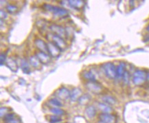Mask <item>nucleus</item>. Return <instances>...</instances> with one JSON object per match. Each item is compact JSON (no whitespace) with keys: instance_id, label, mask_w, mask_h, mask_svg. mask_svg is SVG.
<instances>
[{"instance_id":"nucleus-1","label":"nucleus","mask_w":149,"mask_h":123,"mask_svg":"<svg viewBox=\"0 0 149 123\" xmlns=\"http://www.w3.org/2000/svg\"><path fill=\"white\" fill-rule=\"evenodd\" d=\"M101 70L107 78L114 80L116 78V66L111 62H107L101 65Z\"/></svg>"},{"instance_id":"nucleus-2","label":"nucleus","mask_w":149,"mask_h":123,"mask_svg":"<svg viewBox=\"0 0 149 123\" xmlns=\"http://www.w3.org/2000/svg\"><path fill=\"white\" fill-rule=\"evenodd\" d=\"M43 9L49 11V12L52 13V14L55 17H64L68 16L69 14L67 9L64 8L58 7L57 6H53L51 4H48V3H44L43 5Z\"/></svg>"},{"instance_id":"nucleus-3","label":"nucleus","mask_w":149,"mask_h":123,"mask_svg":"<svg viewBox=\"0 0 149 123\" xmlns=\"http://www.w3.org/2000/svg\"><path fill=\"white\" fill-rule=\"evenodd\" d=\"M146 72L145 70H139L137 69L135 70V72L133 73L132 76V82L136 86L143 85L146 81Z\"/></svg>"},{"instance_id":"nucleus-4","label":"nucleus","mask_w":149,"mask_h":123,"mask_svg":"<svg viewBox=\"0 0 149 123\" xmlns=\"http://www.w3.org/2000/svg\"><path fill=\"white\" fill-rule=\"evenodd\" d=\"M85 87L88 91L95 95H100L104 92V87L98 81L87 82Z\"/></svg>"},{"instance_id":"nucleus-5","label":"nucleus","mask_w":149,"mask_h":123,"mask_svg":"<svg viewBox=\"0 0 149 123\" xmlns=\"http://www.w3.org/2000/svg\"><path fill=\"white\" fill-rule=\"evenodd\" d=\"M47 36H48L47 37V39L48 40V41L52 42L54 45H56L61 50V51L65 49L67 43L65 41L64 38L61 37V36H57L54 34H48Z\"/></svg>"},{"instance_id":"nucleus-6","label":"nucleus","mask_w":149,"mask_h":123,"mask_svg":"<svg viewBox=\"0 0 149 123\" xmlns=\"http://www.w3.org/2000/svg\"><path fill=\"white\" fill-rule=\"evenodd\" d=\"M49 30L52 32V34H56L57 36H61V37L65 38L67 36V32L63 26L58 24H52L49 27Z\"/></svg>"},{"instance_id":"nucleus-7","label":"nucleus","mask_w":149,"mask_h":123,"mask_svg":"<svg viewBox=\"0 0 149 123\" xmlns=\"http://www.w3.org/2000/svg\"><path fill=\"white\" fill-rule=\"evenodd\" d=\"M98 118L102 123H116L117 121V118L113 113H100Z\"/></svg>"},{"instance_id":"nucleus-8","label":"nucleus","mask_w":149,"mask_h":123,"mask_svg":"<svg viewBox=\"0 0 149 123\" xmlns=\"http://www.w3.org/2000/svg\"><path fill=\"white\" fill-rule=\"evenodd\" d=\"M55 95L57 99L62 101H66L68 99H70V90L65 87H62L57 90Z\"/></svg>"},{"instance_id":"nucleus-9","label":"nucleus","mask_w":149,"mask_h":123,"mask_svg":"<svg viewBox=\"0 0 149 123\" xmlns=\"http://www.w3.org/2000/svg\"><path fill=\"white\" fill-rule=\"evenodd\" d=\"M47 52H48L49 55L52 57H54V58H56L60 55L61 53V50L58 48L56 45H54L52 42L48 41V43H47Z\"/></svg>"},{"instance_id":"nucleus-10","label":"nucleus","mask_w":149,"mask_h":123,"mask_svg":"<svg viewBox=\"0 0 149 123\" xmlns=\"http://www.w3.org/2000/svg\"><path fill=\"white\" fill-rule=\"evenodd\" d=\"M127 64L125 62H120L118 66H116V79L120 80L122 79L124 74L127 70Z\"/></svg>"},{"instance_id":"nucleus-11","label":"nucleus","mask_w":149,"mask_h":123,"mask_svg":"<svg viewBox=\"0 0 149 123\" xmlns=\"http://www.w3.org/2000/svg\"><path fill=\"white\" fill-rule=\"evenodd\" d=\"M36 57L39 59L42 64H47L49 63L51 60L50 56H49L47 53L43 52H40L38 50L35 55Z\"/></svg>"},{"instance_id":"nucleus-12","label":"nucleus","mask_w":149,"mask_h":123,"mask_svg":"<svg viewBox=\"0 0 149 123\" xmlns=\"http://www.w3.org/2000/svg\"><path fill=\"white\" fill-rule=\"evenodd\" d=\"M81 76L84 79L87 80V82L97 81L95 74L91 70H84L82 72Z\"/></svg>"},{"instance_id":"nucleus-13","label":"nucleus","mask_w":149,"mask_h":123,"mask_svg":"<svg viewBox=\"0 0 149 123\" xmlns=\"http://www.w3.org/2000/svg\"><path fill=\"white\" fill-rule=\"evenodd\" d=\"M82 96V90L79 87H74L70 91V100L76 102L79 100Z\"/></svg>"},{"instance_id":"nucleus-14","label":"nucleus","mask_w":149,"mask_h":123,"mask_svg":"<svg viewBox=\"0 0 149 123\" xmlns=\"http://www.w3.org/2000/svg\"><path fill=\"white\" fill-rule=\"evenodd\" d=\"M34 45H35L37 48L39 50L40 52H43L47 53V43L41 39H37L34 41Z\"/></svg>"},{"instance_id":"nucleus-15","label":"nucleus","mask_w":149,"mask_h":123,"mask_svg":"<svg viewBox=\"0 0 149 123\" xmlns=\"http://www.w3.org/2000/svg\"><path fill=\"white\" fill-rule=\"evenodd\" d=\"M68 3L72 8L76 10H81L85 5V1L81 0H70L68 1Z\"/></svg>"},{"instance_id":"nucleus-16","label":"nucleus","mask_w":149,"mask_h":123,"mask_svg":"<svg viewBox=\"0 0 149 123\" xmlns=\"http://www.w3.org/2000/svg\"><path fill=\"white\" fill-rule=\"evenodd\" d=\"M98 108L100 109L102 113H111L113 111V109L111 107V106L107 105V104L103 103V102H100L98 103Z\"/></svg>"},{"instance_id":"nucleus-17","label":"nucleus","mask_w":149,"mask_h":123,"mask_svg":"<svg viewBox=\"0 0 149 123\" xmlns=\"http://www.w3.org/2000/svg\"><path fill=\"white\" fill-rule=\"evenodd\" d=\"M102 101L103 103L107 104L110 106L115 105L117 103V99L111 95H103L102 96Z\"/></svg>"},{"instance_id":"nucleus-18","label":"nucleus","mask_w":149,"mask_h":123,"mask_svg":"<svg viewBox=\"0 0 149 123\" xmlns=\"http://www.w3.org/2000/svg\"><path fill=\"white\" fill-rule=\"evenodd\" d=\"M85 112L86 116L88 117L89 119H93L97 114L96 108L93 105H89V106H87L86 107Z\"/></svg>"},{"instance_id":"nucleus-19","label":"nucleus","mask_w":149,"mask_h":123,"mask_svg":"<svg viewBox=\"0 0 149 123\" xmlns=\"http://www.w3.org/2000/svg\"><path fill=\"white\" fill-rule=\"evenodd\" d=\"M29 62L30 63V65H31L34 68L40 69L41 68L42 63L40 62L39 59H38L35 55L31 56V57H30V58H29Z\"/></svg>"},{"instance_id":"nucleus-20","label":"nucleus","mask_w":149,"mask_h":123,"mask_svg":"<svg viewBox=\"0 0 149 123\" xmlns=\"http://www.w3.org/2000/svg\"><path fill=\"white\" fill-rule=\"evenodd\" d=\"M6 64L8 68L10 69L11 70L13 71V72H17V69H18V67H17V62L15 61L14 59L13 58L7 59Z\"/></svg>"},{"instance_id":"nucleus-21","label":"nucleus","mask_w":149,"mask_h":123,"mask_svg":"<svg viewBox=\"0 0 149 123\" xmlns=\"http://www.w3.org/2000/svg\"><path fill=\"white\" fill-rule=\"evenodd\" d=\"M91 96L89 94H85L81 96V97L78 100V103L81 105H86L87 103H89V101H91Z\"/></svg>"},{"instance_id":"nucleus-22","label":"nucleus","mask_w":149,"mask_h":123,"mask_svg":"<svg viewBox=\"0 0 149 123\" xmlns=\"http://www.w3.org/2000/svg\"><path fill=\"white\" fill-rule=\"evenodd\" d=\"M49 111H50V112L52 113L53 115H55V116H61L65 114V111L63 109L60 108V107H51Z\"/></svg>"},{"instance_id":"nucleus-23","label":"nucleus","mask_w":149,"mask_h":123,"mask_svg":"<svg viewBox=\"0 0 149 123\" xmlns=\"http://www.w3.org/2000/svg\"><path fill=\"white\" fill-rule=\"evenodd\" d=\"M21 68L23 70V72L26 73V74H30V69L29 66V63L28 61L25 59H22L21 61Z\"/></svg>"},{"instance_id":"nucleus-24","label":"nucleus","mask_w":149,"mask_h":123,"mask_svg":"<svg viewBox=\"0 0 149 123\" xmlns=\"http://www.w3.org/2000/svg\"><path fill=\"white\" fill-rule=\"evenodd\" d=\"M49 103L54 107H61L63 106V103H61L60 99H57V98H52L49 100Z\"/></svg>"},{"instance_id":"nucleus-25","label":"nucleus","mask_w":149,"mask_h":123,"mask_svg":"<svg viewBox=\"0 0 149 123\" xmlns=\"http://www.w3.org/2000/svg\"><path fill=\"white\" fill-rule=\"evenodd\" d=\"M6 9L7 12L10 13V14H15V13H16L19 10L18 7H17V6L13 5V4H10V3L6 6Z\"/></svg>"},{"instance_id":"nucleus-26","label":"nucleus","mask_w":149,"mask_h":123,"mask_svg":"<svg viewBox=\"0 0 149 123\" xmlns=\"http://www.w3.org/2000/svg\"><path fill=\"white\" fill-rule=\"evenodd\" d=\"M48 120L50 123H59L62 121V119L60 118V116L52 115V116H49Z\"/></svg>"},{"instance_id":"nucleus-27","label":"nucleus","mask_w":149,"mask_h":123,"mask_svg":"<svg viewBox=\"0 0 149 123\" xmlns=\"http://www.w3.org/2000/svg\"><path fill=\"white\" fill-rule=\"evenodd\" d=\"M17 117L16 114L14 113H9L8 114H7L6 116H5L3 118H2V120L3 121V122L6 123L7 122H8V121H10L11 120H13V119Z\"/></svg>"},{"instance_id":"nucleus-28","label":"nucleus","mask_w":149,"mask_h":123,"mask_svg":"<svg viewBox=\"0 0 149 123\" xmlns=\"http://www.w3.org/2000/svg\"><path fill=\"white\" fill-rule=\"evenodd\" d=\"M130 77H131V76H130L129 72L127 70L125 72V74H124L123 77H122V80L124 82V84H125V85H128V84L129 83V82H130Z\"/></svg>"},{"instance_id":"nucleus-29","label":"nucleus","mask_w":149,"mask_h":123,"mask_svg":"<svg viewBox=\"0 0 149 123\" xmlns=\"http://www.w3.org/2000/svg\"><path fill=\"white\" fill-rule=\"evenodd\" d=\"M9 111H10V109L6 107H1V118L2 119L5 116H6L7 114H8Z\"/></svg>"},{"instance_id":"nucleus-30","label":"nucleus","mask_w":149,"mask_h":123,"mask_svg":"<svg viewBox=\"0 0 149 123\" xmlns=\"http://www.w3.org/2000/svg\"><path fill=\"white\" fill-rule=\"evenodd\" d=\"M6 55L5 53H1V56H0V62H1V65H2L3 63L6 62Z\"/></svg>"},{"instance_id":"nucleus-31","label":"nucleus","mask_w":149,"mask_h":123,"mask_svg":"<svg viewBox=\"0 0 149 123\" xmlns=\"http://www.w3.org/2000/svg\"><path fill=\"white\" fill-rule=\"evenodd\" d=\"M6 123H21V120L18 118H17L16 117L15 118L13 119V120L8 121V122H7Z\"/></svg>"},{"instance_id":"nucleus-32","label":"nucleus","mask_w":149,"mask_h":123,"mask_svg":"<svg viewBox=\"0 0 149 123\" xmlns=\"http://www.w3.org/2000/svg\"><path fill=\"white\" fill-rule=\"evenodd\" d=\"M7 17V13L3 11V10H1V20L2 19H6Z\"/></svg>"},{"instance_id":"nucleus-33","label":"nucleus","mask_w":149,"mask_h":123,"mask_svg":"<svg viewBox=\"0 0 149 123\" xmlns=\"http://www.w3.org/2000/svg\"><path fill=\"white\" fill-rule=\"evenodd\" d=\"M144 41L145 43H149V34H147L144 36Z\"/></svg>"},{"instance_id":"nucleus-34","label":"nucleus","mask_w":149,"mask_h":123,"mask_svg":"<svg viewBox=\"0 0 149 123\" xmlns=\"http://www.w3.org/2000/svg\"><path fill=\"white\" fill-rule=\"evenodd\" d=\"M146 31L149 33V24L147 25V26L146 27Z\"/></svg>"},{"instance_id":"nucleus-35","label":"nucleus","mask_w":149,"mask_h":123,"mask_svg":"<svg viewBox=\"0 0 149 123\" xmlns=\"http://www.w3.org/2000/svg\"><path fill=\"white\" fill-rule=\"evenodd\" d=\"M146 80L147 81H149V72L147 74V76H146Z\"/></svg>"}]
</instances>
